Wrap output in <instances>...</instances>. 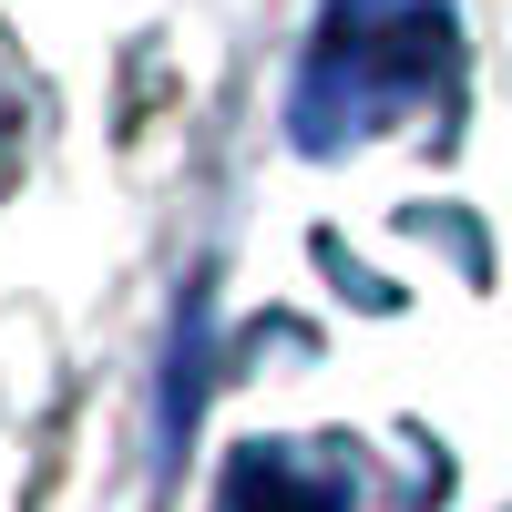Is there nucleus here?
<instances>
[{
    "label": "nucleus",
    "mask_w": 512,
    "mask_h": 512,
    "mask_svg": "<svg viewBox=\"0 0 512 512\" xmlns=\"http://www.w3.org/2000/svg\"><path fill=\"white\" fill-rule=\"evenodd\" d=\"M451 62V21L441 0H349L328 21L308 82H297V144H369L379 123H400Z\"/></svg>",
    "instance_id": "f257e3e1"
},
{
    "label": "nucleus",
    "mask_w": 512,
    "mask_h": 512,
    "mask_svg": "<svg viewBox=\"0 0 512 512\" xmlns=\"http://www.w3.org/2000/svg\"><path fill=\"white\" fill-rule=\"evenodd\" d=\"M349 502H359L349 451H318V441H246L216 512H349Z\"/></svg>",
    "instance_id": "f03ea898"
}]
</instances>
